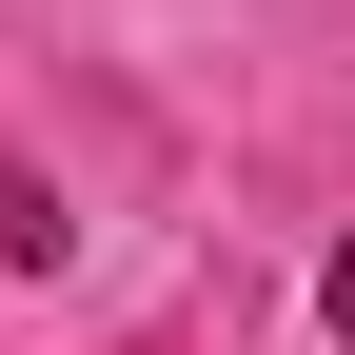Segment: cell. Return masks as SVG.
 Instances as JSON below:
<instances>
[{"mask_svg":"<svg viewBox=\"0 0 355 355\" xmlns=\"http://www.w3.org/2000/svg\"><path fill=\"white\" fill-rule=\"evenodd\" d=\"M316 296H336V336H355V237H336V277H316Z\"/></svg>","mask_w":355,"mask_h":355,"instance_id":"1","label":"cell"}]
</instances>
